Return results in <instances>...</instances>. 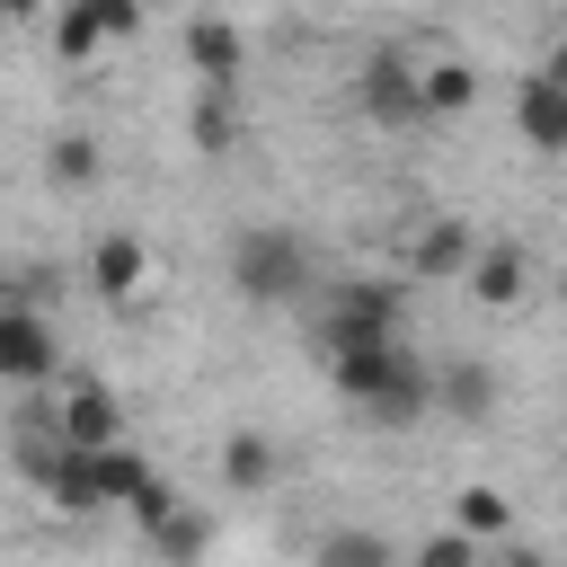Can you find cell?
<instances>
[{"mask_svg":"<svg viewBox=\"0 0 567 567\" xmlns=\"http://www.w3.org/2000/svg\"><path fill=\"white\" fill-rule=\"evenodd\" d=\"M230 284H239V301H257V310L301 301V284H310V248H301V230H284V221L239 230V248H230Z\"/></svg>","mask_w":567,"mask_h":567,"instance_id":"cell-1","label":"cell"},{"mask_svg":"<svg viewBox=\"0 0 567 567\" xmlns=\"http://www.w3.org/2000/svg\"><path fill=\"white\" fill-rule=\"evenodd\" d=\"M53 443H62V452H106V443H124V399H115L106 381H71L62 408H53Z\"/></svg>","mask_w":567,"mask_h":567,"instance_id":"cell-2","label":"cell"},{"mask_svg":"<svg viewBox=\"0 0 567 567\" xmlns=\"http://www.w3.org/2000/svg\"><path fill=\"white\" fill-rule=\"evenodd\" d=\"M354 97H363V115H372V124H425V106H416V62H408L399 44L363 62Z\"/></svg>","mask_w":567,"mask_h":567,"instance_id":"cell-3","label":"cell"},{"mask_svg":"<svg viewBox=\"0 0 567 567\" xmlns=\"http://www.w3.org/2000/svg\"><path fill=\"white\" fill-rule=\"evenodd\" d=\"M514 124H523V142L540 151V159H558L567 151V80L540 62V71H523V89H514Z\"/></svg>","mask_w":567,"mask_h":567,"instance_id":"cell-4","label":"cell"},{"mask_svg":"<svg viewBox=\"0 0 567 567\" xmlns=\"http://www.w3.org/2000/svg\"><path fill=\"white\" fill-rule=\"evenodd\" d=\"M399 354H408L399 337H328V381H337V390L363 408V399H372V390L399 372Z\"/></svg>","mask_w":567,"mask_h":567,"instance_id":"cell-5","label":"cell"},{"mask_svg":"<svg viewBox=\"0 0 567 567\" xmlns=\"http://www.w3.org/2000/svg\"><path fill=\"white\" fill-rule=\"evenodd\" d=\"M425 390H434V408H443V416H461V425H487V416H496V372H487L478 354L425 363Z\"/></svg>","mask_w":567,"mask_h":567,"instance_id":"cell-6","label":"cell"},{"mask_svg":"<svg viewBox=\"0 0 567 567\" xmlns=\"http://www.w3.org/2000/svg\"><path fill=\"white\" fill-rule=\"evenodd\" d=\"M89 284H97V301L133 310V301H142V284H151V248H142L133 230H106V239L89 248Z\"/></svg>","mask_w":567,"mask_h":567,"instance_id":"cell-7","label":"cell"},{"mask_svg":"<svg viewBox=\"0 0 567 567\" xmlns=\"http://www.w3.org/2000/svg\"><path fill=\"white\" fill-rule=\"evenodd\" d=\"M461 284H470V301H478V310H514V301L532 292V257H523L514 239H496V248H470Z\"/></svg>","mask_w":567,"mask_h":567,"instance_id":"cell-8","label":"cell"},{"mask_svg":"<svg viewBox=\"0 0 567 567\" xmlns=\"http://www.w3.org/2000/svg\"><path fill=\"white\" fill-rule=\"evenodd\" d=\"M53 354H62L53 328L9 301V310H0V381H53Z\"/></svg>","mask_w":567,"mask_h":567,"instance_id":"cell-9","label":"cell"},{"mask_svg":"<svg viewBox=\"0 0 567 567\" xmlns=\"http://www.w3.org/2000/svg\"><path fill=\"white\" fill-rule=\"evenodd\" d=\"M186 62L204 71V89H230V80H239V62H248V44H239V27H230V18H213V9H204V18H186Z\"/></svg>","mask_w":567,"mask_h":567,"instance_id":"cell-10","label":"cell"},{"mask_svg":"<svg viewBox=\"0 0 567 567\" xmlns=\"http://www.w3.org/2000/svg\"><path fill=\"white\" fill-rule=\"evenodd\" d=\"M328 337H399V292L390 284H346L328 310Z\"/></svg>","mask_w":567,"mask_h":567,"instance_id":"cell-11","label":"cell"},{"mask_svg":"<svg viewBox=\"0 0 567 567\" xmlns=\"http://www.w3.org/2000/svg\"><path fill=\"white\" fill-rule=\"evenodd\" d=\"M425 408H434V390H425V363H416V354H399V372H390V381H381V390L363 399V416H372L381 434H399V425H416Z\"/></svg>","mask_w":567,"mask_h":567,"instance_id":"cell-12","label":"cell"},{"mask_svg":"<svg viewBox=\"0 0 567 567\" xmlns=\"http://www.w3.org/2000/svg\"><path fill=\"white\" fill-rule=\"evenodd\" d=\"M221 478H230L239 496H257V487H275V478H284V452H275V434H257V425H239V434L221 443Z\"/></svg>","mask_w":567,"mask_h":567,"instance_id":"cell-13","label":"cell"},{"mask_svg":"<svg viewBox=\"0 0 567 567\" xmlns=\"http://www.w3.org/2000/svg\"><path fill=\"white\" fill-rule=\"evenodd\" d=\"M416 106H425V124L434 115H470L478 106V71L470 62H416Z\"/></svg>","mask_w":567,"mask_h":567,"instance_id":"cell-14","label":"cell"},{"mask_svg":"<svg viewBox=\"0 0 567 567\" xmlns=\"http://www.w3.org/2000/svg\"><path fill=\"white\" fill-rule=\"evenodd\" d=\"M452 532L461 540H505L514 532V496L505 487H461L452 496Z\"/></svg>","mask_w":567,"mask_h":567,"instance_id":"cell-15","label":"cell"},{"mask_svg":"<svg viewBox=\"0 0 567 567\" xmlns=\"http://www.w3.org/2000/svg\"><path fill=\"white\" fill-rule=\"evenodd\" d=\"M97 168H106V159H97L89 133H53V142H44V177H53V186H97Z\"/></svg>","mask_w":567,"mask_h":567,"instance_id":"cell-16","label":"cell"},{"mask_svg":"<svg viewBox=\"0 0 567 567\" xmlns=\"http://www.w3.org/2000/svg\"><path fill=\"white\" fill-rule=\"evenodd\" d=\"M470 248H478V239H470V230L443 213V221L416 239V275H461V266H470Z\"/></svg>","mask_w":567,"mask_h":567,"instance_id":"cell-17","label":"cell"},{"mask_svg":"<svg viewBox=\"0 0 567 567\" xmlns=\"http://www.w3.org/2000/svg\"><path fill=\"white\" fill-rule=\"evenodd\" d=\"M53 53H62V62H71V71H80V62H97V53H106V35H97V18H89V9H80V0H62V9H53Z\"/></svg>","mask_w":567,"mask_h":567,"instance_id":"cell-18","label":"cell"},{"mask_svg":"<svg viewBox=\"0 0 567 567\" xmlns=\"http://www.w3.org/2000/svg\"><path fill=\"white\" fill-rule=\"evenodd\" d=\"M151 540H159V558H168V567H195V558H204V549H213V523H204V514H186V505H177V514H168V523H159V532H151Z\"/></svg>","mask_w":567,"mask_h":567,"instance_id":"cell-19","label":"cell"},{"mask_svg":"<svg viewBox=\"0 0 567 567\" xmlns=\"http://www.w3.org/2000/svg\"><path fill=\"white\" fill-rule=\"evenodd\" d=\"M319 567H399L381 532H328L319 540Z\"/></svg>","mask_w":567,"mask_h":567,"instance_id":"cell-20","label":"cell"},{"mask_svg":"<svg viewBox=\"0 0 567 567\" xmlns=\"http://www.w3.org/2000/svg\"><path fill=\"white\" fill-rule=\"evenodd\" d=\"M230 142H239V124H230L221 89H204V97H195V151H230Z\"/></svg>","mask_w":567,"mask_h":567,"instance_id":"cell-21","label":"cell"},{"mask_svg":"<svg viewBox=\"0 0 567 567\" xmlns=\"http://www.w3.org/2000/svg\"><path fill=\"white\" fill-rule=\"evenodd\" d=\"M89 18H97V35L106 44H124V35H142V0H80Z\"/></svg>","mask_w":567,"mask_h":567,"instance_id":"cell-22","label":"cell"},{"mask_svg":"<svg viewBox=\"0 0 567 567\" xmlns=\"http://www.w3.org/2000/svg\"><path fill=\"white\" fill-rule=\"evenodd\" d=\"M416 567H478V540H461V532H434V540L416 549Z\"/></svg>","mask_w":567,"mask_h":567,"instance_id":"cell-23","label":"cell"},{"mask_svg":"<svg viewBox=\"0 0 567 567\" xmlns=\"http://www.w3.org/2000/svg\"><path fill=\"white\" fill-rule=\"evenodd\" d=\"M505 567H549V558L540 549H505Z\"/></svg>","mask_w":567,"mask_h":567,"instance_id":"cell-24","label":"cell"},{"mask_svg":"<svg viewBox=\"0 0 567 567\" xmlns=\"http://www.w3.org/2000/svg\"><path fill=\"white\" fill-rule=\"evenodd\" d=\"M0 9H18V18H27V9H44V0H0Z\"/></svg>","mask_w":567,"mask_h":567,"instance_id":"cell-25","label":"cell"},{"mask_svg":"<svg viewBox=\"0 0 567 567\" xmlns=\"http://www.w3.org/2000/svg\"><path fill=\"white\" fill-rule=\"evenodd\" d=\"M213 9H221V0H213Z\"/></svg>","mask_w":567,"mask_h":567,"instance_id":"cell-26","label":"cell"}]
</instances>
